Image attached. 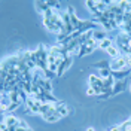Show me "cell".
<instances>
[{
	"instance_id": "obj_1",
	"label": "cell",
	"mask_w": 131,
	"mask_h": 131,
	"mask_svg": "<svg viewBox=\"0 0 131 131\" xmlns=\"http://www.w3.org/2000/svg\"><path fill=\"white\" fill-rule=\"evenodd\" d=\"M128 61H130V57L122 54V55H119L118 58L110 61V70L112 72H119V70H124V69H128Z\"/></svg>"
},
{
	"instance_id": "obj_2",
	"label": "cell",
	"mask_w": 131,
	"mask_h": 131,
	"mask_svg": "<svg viewBox=\"0 0 131 131\" xmlns=\"http://www.w3.org/2000/svg\"><path fill=\"white\" fill-rule=\"evenodd\" d=\"M88 82H90V86L95 91V95L100 97V95L104 94V91H103V79L98 74H90Z\"/></svg>"
},
{
	"instance_id": "obj_3",
	"label": "cell",
	"mask_w": 131,
	"mask_h": 131,
	"mask_svg": "<svg viewBox=\"0 0 131 131\" xmlns=\"http://www.w3.org/2000/svg\"><path fill=\"white\" fill-rule=\"evenodd\" d=\"M42 104H43L42 101H39V100H36V98L30 97V95H28V97H27V100H25L27 110H28V112H31V115H39Z\"/></svg>"
},
{
	"instance_id": "obj_4",
	"label": "cell",
	"mask_w": 131,
	"mask_h": 131,
	"mask_svg": "<svg viewBox=\"0 0 131 131\" xmlns=\"http://www.w3.org/2000/svg\"><path fill=\"white\" fill-rule=\"evenodd\" d=\"M67 12H69V15H70V23H72V25H73L74 30H79V28H82V25H83V23H85V21L78 18L76 12H74V9L72 8V6H69V8H67Z\"/></svg>"
},
{
	"instance_id": "obj_5",
	"label": "cell",
	"mask_w": 131,
	"mask_h": 131,
	"mask_svg": "<svg viewBox=\"0 0 131 131\" xmlns=\"http://www.w3.org/2000/svg\"><path fill=\"white\" fill-rule=\"evenodd\" d=\"M72 64H73V57H70V55H69L67 58H64V60H63V63L60 64V67H58V70H57V78H61V76H63L69 69H70V66H72Z\"/></svg>"
},
{
	"instance_id": "obj_6",
	"label": "cell",
	"mask_w": 131,
	"mask_h": 131,
	"mask_svg": "<svg viewBox=\"0 0 131 131\" xmlns=\"http://www.w3.org/2000/svg\"><path fill=\"white\" fill-rule=\"evenodd\" d=\"M57 112H58V115H60L61 118H64V116H67V115L73 113V109L69 106L67 103H64V101H58L57 103Z\"/></svg>"
},
{
	"instance_id": "obj_7",
	"label": "cell",
	"mask_w": 131,
	"mask_h": 131,
	"mask_svg": "<svg viewBox=\"0 0 131 131\" xmlns=\"http://www.w3.org/2000/svg\"><path fill=\"white\" fill-rule=\"evenodd\" d=\"M131 73V69H124V70H119V72H112V78L115 81H125L127 76Z\"/></svg>"
},
{
	"instance_id": "obj_8",
	"label": "cell",
	"mask_w": 131,
	"mask_h": 131,
	"mask_svg": "<svg viewBox=\"0 0 131 131\" xmlns=\"http://www.w3.org/2000/svg\"><path fill=\"white\" fill-rule=\"evenodd\" d=\"M127 88V81H116L113 85V90L110 92V97H113L116 94H119V92H122L124 90Z\"/></svg>"
},
{
	"instance_id": "obj_9",
	"label": "cell",
	"mask_w": 131,
	"mask_h": 131,
	"mask_svg": "<svg viewBox=\"0 0 131 131\" xmlns=\"http://www.w3.org/2000/svg\"><path fill=\"white\" fill-rule=\"evenodd\" d=\"M3 122L6 124L8 127H16V125L19 124V118H16L15 115L8 113V115L3 116Z\"/></svg>"
},
{
	"instance_id": "obj_10",
	"label": "cell",
	"mask_w": 131,
	"mask_h": 131,
	"mask_svg": "<svg viewBox=\"0 0 131 131\" xmlns=\"http://www.w3.org/2000/svg\"><path fill=\"white\" fill-rule=\"evenodd\" d=\"M42 118H43V121H46L48 124H55L57 121H60V119H61V116L58 115L57 110H54V112H51V113L45 115V116H42Z\"/></svg>"
},
{
	"instance_id": "obj_11",
	"label": "cell",
	"mask_w": 131,
	"mask_h": 131,
	"mask_svg": "<svg viewBox=\"0 0 131 131\" xmlns=\"http://www.w3.org/2000/svg\"><path fill=\"white\" fill-rule=\"evenodd\" d=\"M34 6H36V10L37 12H40L42 15L46 12V10H49V5H48V2H34Z\"/></svg>"
},
{
	"instance_id": "obj_12",
	"label": "cell",
	"mask_w": 131,
	"mask_h": 131,
	"mask_svg": "<svg viewBox=\"0 0 131 131\" xmlns=\"http://www.w3.org/2000/svg\"><path fill=\"white\" fill-rule=\"evenodd\" d=\"M112 45H115V43H113V40H112L110 37H106V39H103L101 42H98V48L103 49V51H107Z\"/></svg>"
},
{
	"instance_id": "obj_13",
	"label": "cell",
	"mask_w": 131,
	"mask_h": 131,
	"mask_svg": "<svg viewBox=\"0 0 131 131\" xmlns=\"http://www.w3.org/2000/svg\"><path fill=\"white\" fill-rule=\"evenodd\" d=\"M106 52H107V54H109L112 58H113V60H115V58H118L119 55H122V54H121V51H119V48H118L116 45H112V46L107 49Z\"/></svg>"
},
{
	"instance_id": "obj_14",
	"label": "cell",
	"mask_w": 131,
	"mask_h": 131,
	"mask_svg": "<svg viewBox=\"0 0 131 131\" xmlns=\"http://www.w3.org/2000/svg\"><path fill=\"white\" fill-rule=\"evenodd\" d=\"M107 37V33L103 30H94V33H92V39H95L97 42H101L103 39H106Z\"/></svg>"
},
{
	"instance_id": "obj_15",
	"label": "cell",
	"mask_w": 131,
	"mask_h": 131,
	"mask_svg": "<svg viewBox=\"0 0 131 131\" xmlns=\"http://www.w3.org/2000/svg\"><path fill=\"white\" fill-rule=\"evenodd\" d=\"M98 76H100L101 79H107V78L112 76V70H110V69H100V70H98Z\"/></svg>"
},
{
	"instance_id": "obj_16",
	"label": "cell",
	"mask_w": 131,
	"mask_h": 131,
	"mask_svg": "<svg viewBox=\"0 0 131 131\" xmlns=\"http://www.w3.org/2000/svg\"><path fill=\"white\" fill-rule=\"evenodd\" d=\"M94 67H98V69H110V63H107V61H103V60H100L97 63H94Z\"/></svg>"
},
{
	"instance_id": "obj_17",
	"label": "cell",
	"mask_w": 131,
	"mask_h": 131,
	"mask_svg": "<svg viewBox=\"0 0 131 131\" xmlns=\"http://www.w3.org/2000/svg\"><path fill=\"white\" fill-rule=\"evenodd\" d=\"M19 106L21 104H18V103H10L8 107V113H12V112H15L16 109H19Z\"/></svg>"
},
{
	"instance_id": "obj_18",
	"label": "cell",
	"mask_w": 131,
	"mask_h": 131,
	"mask_svg": "<svg viewBox=\"0 0 131 131\" xmlns=\"http://www.w3.org/2000/svg\"><path fill=\"white\" fill-rule=\"evenodd\" d=\"M86 95H95V91L92 90V88H88V90H86Z\"/></svg>"
},
{
	"instance_id": "obj_19",
	"label": "cell",
	"mask_w": 131,
	"mask_h": 131,
	"mask_svg": "<svg viewBox=\"0 0 131 131\" xmlns=\"http://www.w3.org/2000/svg\"><path fill=\"white\" fill-rule=\"evenodd\" d=\"M86 131H95V130H94L92 127H90V128H86Z\"/></svg>"
},
{
	"instance_id": "obj_20",
	"label": "cell",
	"mask_w": 131,
	"mask_h": 131,
	"mask_svg": "<svg viewBox=\"0 0 131 131\" xmlns=\"http://www.w3.org/2000/svg\"><path fill=\"white\" fill-rule=\"evenodd\" d=\"M25 131H33V130H31V128H27V130H25Z\"/></svg>"
},
{
	"instance_id": "obj_21",
	"label": "cell",
	"mask_w": 131,
	"mask_h": 131,
	"mask_svg": "<svg viewBox=\"0 0 131 131\" xmlns=\"http://www.w3.org/2000/svg\"><path fill=\"white\" fill-rule=\"evenodd\" d=\"M130 91H131V85H130Z\"/></svg>"
}]
</instances>
